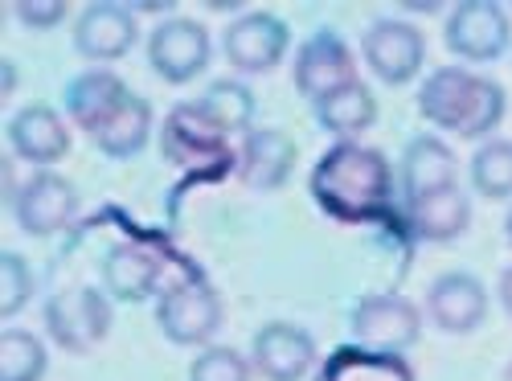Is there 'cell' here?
<instances>
[{"instance_id": "obj_1", "label": "cell", "mask_w": 512, "mask_h": 381, "mask_svg": "<svg viewBox=\"0 0 512 381\" xmlns=\"http://www.w3.org/2000/svg\"><path fill=\"white\" fill-rule=\"evenodd\" d=\"M308 189L332 222L361 226V222H377V218L390 214L394 168H390V160L381 148H365L357 140H340L316 160Z\"/></svg>"}, {"instance_id": "obj_2", "label": "cell", "mask_w": 512, "mask_h": 381, "mask_svg": "<svg viewBox=\"0 0 512 381\" xmlns=\"http://www.w3.org/2000/svg\"><path fill=\"white\" fill-rule=\"evenodd\" d=\"M46 332L50 341L74 357L91 353L107 341L111 332V304L99 287H62L46 300Z\"/></svg>"}, {"instance_id": "obj_3", "label": "cell", "mask_w": 512, "mask_h": 381, "mask_svg": "<svg viewBox=\"0 0 512 381\" xmlns=\"http://www.w3.org/2000/svg\"><path fill=\"white\" fill-rule=\"evenodd\" d=\"M156 328L173 345H185V349L209 345L222 328V295L205 279H185L164 287L156 300Z\"/></svg>"}, {"instance_id": "obj_4", "label": "cell", "mask_w": 512, "mask_h": 381, "mask_svg": "<svg viewBox=\"0 0 512 381\" xmlns=\"http://www.w3.org/2000/svg\"><path fill=\"white\" fill-rule=\"evenodd\" d=\"M349 328H353V341L365 353L398 357L410 345H418L422 312H418V304L406 300V295H365L349 316Z\"/></svg>"}, {"instance_id": "obj_5", "label": "cell", "mask_w": 512, "mask_h": 381, "mask_svg": "<svg viewBox=\"0 0 512 381\" xmlns=\"http://www.w3.org/2000/svg\"><path fill=\"white\" fill-rule=\"evenodd\" d=\"M361 58L386 87H406L426 62V37L410 21L377 17L361 37Z\"/></svg>"}, {"instance_id": "obj_6", "label": "cell", "mask_w": 512, "mask_h": 381, "mask_svg": "<svg viewBox=\"0 0 512 381\" xmlns=\"http://www.w3.org/2000/svg\"><path fill=\"white\" fill-rule=\"evenodd\" d=\"M443 41L463 62H496L512 41L508 9L492 5V0H463L443 25Z\"/></svg>"}, {"instance_id": "obj_7", "label": "cell", "mask_w": 512, "mask_h": 381, "mask_svg": "<svg viewBox=\"0 0 512 381\" xmlns=\"http://www.w3.org/2000/svg\"><path fill=\"white\" fill-rule=\"evenodd\" d=\"M148 66L173 82V87H185L193 82L205 66H209V29L193 17H168L152 29L148 37Z\"/></svg>"}, {"instance_id": "obj_8", "label": "cell", "mask_w": 512, "mask_h": 381, "mask_svg": "<svg viewBox=\"0 0 512 381\" xmlns=\"http://www.w3.org/2000/svg\"><path fill=\"white\" fill-rule=\"evenodd\" d=\"M291 78H295V91L316 103V99H324L340 87H349V82H357V58H353V50L345 46L340 33L320 29L295 50Z\"/></svg>"}, {"instance_id": "obj_9", "label": "cell", "mask_w": 512, "mask_h": 381, "mask_svg": "<svg viewBox=\"0 0 512 381\" xmlns=\"http://www.w3.org/2000/svg\"><path fill=\"white\" fill-rule=\"evenodd\" d=\"M17 226L33 238H50L58 230H66L78 218V189L54 173V168H37V173L21 185L17 201H13Z\"/></svg>"}, {"instance_id": "obj_10", "label": "cell", "mask_w": 512, "mask_h": 381, "mask_svg": "<svg viewBox=\"0 0 512 381\" xmlns=\"http://www.w3.org/2000/svg\"><path fill=\"white\" fill-rule=\"evenodd\" d=\"M222 50H226V62L234 70H242V74H267V70H275L287 58L291 29L275 13H246V17L226 25Z\"/></svg>"}, {"instance_id": "obj_11", "label": "cell", "mask_w": 512, "mask_h": 381, "mask_svg": "<svg viewBox=\"0 0 512 381\" xmlns=\"http://www.w3.org/2000/svg\"><path fill=\"white\" fill-rule=\"evenodd\" d=\"M250 365L267 381H304L316 365V341L287 320H271L254 332L250 341Z\"/></svg>"}, {"instance_id": "obj_12", "label": "cell", "mask_w": 512, "mask_h": 381, "mask_svg": "<svg viewBox=\"0 0 512 381\" xmlns=\"http://www.w3.org/2000/svg\"><path fill=\"white\" fill-rule=\"evenodd\" d=\"M488 316V291L476 275L467 271H447L426 287V320L451 336L476 332Z\"/></svg>"}, {"instance_id": "obj_13", "label": "cell", "mask_w": 512, "mask_h": 381, "mask_svg": "<svg viewBox=\"0 0 512 381\" xmlns=\"http://www.w3.org/2000/svg\"><path fill=\"white\" fill-rule=\"evenodd\" d=\"M136 13L111 5V0H99V5H87L74 21V50L87 62H119L132 54L136 46Z\"/></svg>"}, {"instance_id": "obj_14", "label": "cell", "mask_w": 512, "mask_h": 381, "mask_svg": "<svg viewBox=\"0 0 512 381\" xmlns=\"http://www.w3.org/2000/svg\"><path fill=\"white\" fill-rule=\"evenodd\" d=\"M295 173V140L279 127H254L242 136L238 148V177L242 185L259 189V193H275L291 181Z\"/></svg>"}, {"instance_id": "obj_15", "label": "cell", "mask_w": 512, "mask_h": 381, "mask_svg": "<svg viewBox=\"0 0 512 381\" xmlns=\"http://www.w3.org/2000/svg\"><path fill=\"white\" fill-rule=\"evenodd\" d=\"M9 148L25 164L50 168L62 156H70V127L54 107L29 103L9 119Z\"/></svg>"}, {"instance_id": "obj_16", "label": "cell", "mask_w": 512, "mask_h": 381, "mask_svg": "<svg viewBox=\"0 0 512 381\" xmlns=\"http://www.w3.org/2000/svg\"><path fill=\"white\" fill-rule=\"evenodd\" d=\"M127 91L123 78L111 74V70H82L66 82V115L74 119V127H82L87 136H95L99 127L127 103Z\"/></svg>"}, {"instance_id": "obj_17", "label": "cell", "mask_w": 512, "mask_h": 381, "mask_svg": "<svg viewBox=\"0 0 512 381\" xmlns=\"http://www.w3.org/2000/svg\"><path fill=\"white\" fill-rule=\"evenodd\" d=\"M459 185V160L439 136H414L402 152V201H418L426 193H439Z\"/></svg>"}, {"instance_id": "obj_18", "label": "cell", "mask_w": 512, "mask_h": 381, "mask_svg": "<svg viewBox=\"0 0 512 381\" xmlns=\"http://www.w3.org/2000/svg\"><path fill=\"white\" fill-rule=\"evenodd\" d=\"M406 222H410L414 238H422V242H455L472 226V201H467V193L459 185H447L439 193L410 201Z\"/></svg>"}, {"instance_id": "obj_19", "label": "cell", "mask_w": 512, "mask_h": 381, "mask_svg": "<svg viewBox=\"0 0 512 381\" xmlns=\"http://www.w3.org/2000/svg\"><path fill=\"white\" fill-rule=\"evenodd\" d=\"M476 78L480 74L463 70V66H439L418 87V111H422V119L443 127V132H459L463 111H467V103H472V95H476Z\"/></svg>"}, {"instance_id": "obj_20", "label": "cell", "mask_w": 512, "mask_h": 381, "mask_svg": "<svg viewBox=\"0 0 512 381\" xmlns=\"http://www.w3.org/2000/svg\"><path fill=\"white\" fill-rule=\"evenodd\" d=\"M164 263L144 246H115L103 259V287L119 304H140L160 291Z\"/></svg>"}, {"instance_id": "obj_21", "label": "cell", "mask_w": 512, "mask_h": 381, "mask_svg": "<svg viewBox=\"0 0 512 381\" xmlns=\"http://www.w3.org/2000/svg\"><path fill=\"white\" fill-rule=\"evenodd\" d=\"M189 111L205 123V127H213L218 136H234V132H254V95H250V87H242V82H234V78H218L213 87L205 91V95H197V99H189Z\"/></svg>"}, {"instance_id": "obj_22", "label": "cell", "mask_w": 512, "mask_h": 381, "mask_svg": "<svg viewBox=\"0 0 512 381\" xmlns=\"http://www.w3.org/2000/svg\"><path fill=\"white\" fill-rule=\"evenodd\" d=\"M312 107H316V123L336 140H357L361 132H369V127L377 123V99L361 78L349 82V87L332 91V95H324V99H316Z\"/></svg>"}, {"instance_id": "obj_23", "label": "cell", "mask_w": 512, "mask_h": 381, "mask_svg": "<svg viewBox=\"0 0 512 381\" xmlns=\"http://www.w3.org/2000/svg\"><path fill=\"white\" fill-rule=\"evenodd\" d=\"M148 136H152V103L140 99V95H127V103L99 127L91 140L107 160H132L136 152H144Z\"/></svg>"}, {"instance_id": "obj_24", "label": "cell", "mask_w": 512, "mask_h": 381, "mask_svg": "<svg viewBox=\"0 0 512 381\" xmlns=\"http://www.w3.org/2000/svg\"><path fill=\"white\" fill-rule=\"evenodd\" d=\"M50 369V353L25 328L0 332V381H41Z\"/></svg>"}, {"instance_id": "obj_25", "label": "cell", "mask_w": 512, "mask_h": 381, "mask_svg": "<svg viewBox=\"0 0 512 381\" xmlns=\"http://www.w3.org/2000/svg\"><path fill=\"white\" fill-rule=\"evenodd\" d=\"M472 189L488 201L512 197V140H484L472 156Z\"/></svg>"}, {"instance_id": "obj_26", "label": "cell", "mask_w": 512, "mask_h": 381, "mask_svg": "<svg viewBox=\"0 0 512 381\" xmlns=\"http://www.w3.org/2000/svg\"><path fill=\"white\" fill-rule=\"evenodd\" d=\"M504 107H508V95H504L500 82L476 78V95H472V103H467L463 123H459L455 136L459 140H484V136H492L500 127V119H504Z\"/></svg>"}, {"instance_id": "obj_27", "label": "cell", "mask_w": 512, "mask_h": 381, "mask_svg": "<svg viewBox=\"0 0 512 381\" xmlns=\"http://www.w3.org/2000/svg\"><path fill=\"white\" fill-rule=\"evenodd\" d=\"M250 361L238 353V349H226V345H209L193 357L189 365V381H250Z\"/></svg>"}, {"instance_id": "obj_28", "label": "cell", "mask_w": 512, "mask_h": 381, "mask_svg": "<svg viewBox=\"0 0 512 381\" xmlns=\"http://www.w3.org/2000/svg\"><path fill=\"white\" fill-rule=\"evenodd\" d=\"M33 300V267L17 250L0 254V316H17Z\"/></svg>"}, {"instance_id": "obj_29", "label": "cell", "mask_w": 512, "mask_h": 381, "mask_svg": "<svg viewBox=\"0 0 512 381\" xmlns=\"http://www.w3.org/2000/svg\"><path fill=\"white\" fill-rule=\"evenodd\" d=\"M13 13L29 25V29H54L58 21H66V5L62 0H46V5H41V0H21V5H13Z\"/></svg>"}, {"instance_id": "obj_30", "label": "cell", "mask_w": 512, "mask_h": 381, "mask_svg": "<svg viewBox=\"0 0 512 381\" xmlns=\"http://www.w3.org/2000/svg\"><path fill=\"white\" fill-rule=\"evenodd\" d=\"M500 308L512 316V267L500 271Z\"/></svg>"}, {"instance_id": "obj_31", "label": "cell", "mask_w": 512, "mask_h": 381, "mask_svg": "<svg viewBox=\"0 0 512 381\" xmlns=\"http://www.w3.org/2000/svg\"><path fill=\"white\" fill-rule=\"evenodd\" d=\"M17 91V66L5 62V87H0V95H13Z\"/></svg>"}, {"instance_id": "obj_32", "label": "cell", "mask_w": 512, "mask_h": 381, "mask_svg": "<svg viewBox=\"0 0 512 381\" xmlns=\"http://www.w3.org/2000/svg\"><path fill=\"white\" fill-rule=\"evenodd\" d=\"M504 238H508V246H512V209H508V218H504Z\"/></svg>"}, {"instance_id": "obj_33", "label": "cell", "mask_w": 512, "mask_h": 381, "mask_svg": "<svg viewBox=\"0 0 512 381\" xmlns=\"http://www.w3.org/2000/svg\"><path fill=\"white\" fill-rule=\"evenodd\" d=\"M500 381H512V361L504 365V377H500Z\"/></svg>"}]
</instances>
